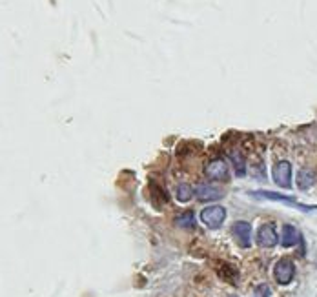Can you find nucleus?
I'll use <instances>...</instances> for the list:
<instances>
[{"label":"nucleus","mask_w":317,"mask_h":297,"mask_svg":"<svg viewBox=\"0 0 317 297\" xmlns=\"http://www.w3.org/2000/svg\"><path fill=\"white\" fill-rule=\"evenodd\" d=\"M250 195L254 199H268V201H275V202H283L286 206H292V208H297L301 211H312L317 210V206H308V204H301L295 199L288 195H283V193H275V192H250Z\"/></svg>","instance_id":"f257e3e1"},{"label":"nucleus","mask_w":317,"mask_h":297,"mask_svg":"<svg viewBox=\"0 0 317 297\" xmlns=\"http://www.w3.org/2000/svg\"><path fill=\"white\" fill-rule=\"evenodd\" d=\"M224 219H226V210H224L222 206L213 204V206H208V208H204V210L201 211V221L212 230H217L219 226H222Z\"/></svg>","instance_id":"f03ea898"},{"label":"nucleus","mask_w":317,"mask_h":297,"mask_svg":"<svg viewBox=\"0 0 317 297\" xmlns=\"http://www.w3.org/2000/svg\"><path fill=\"white\" fill-rule=\"evenodd\" d=\"M294 275H295V266L290 259H281L275 265V268H273V277H275L277 283L283 284V286H285V284H290Z\"/></svg>","instance_id":"7ed1b4c3"},{"label":"nucleus","mask_w":317,"mask_h":297,"mask_svg":"<svg viewBox=\"0 0 317 297\" xmlns=\"http://www.w3.org/2000/svg\"><path fill=\"white\" fill-rule=\"evenodd\" d=\"M273 183L277 186L281 188H292V164L288 160H281V162H277L275 168H273Z\"/></svg>","instance_id":"20e7f679"},{"label":"nucleus","mask_w":317,"mask_h":297,"mask_svg":"<svg viewBox=\"0 0 317 297\" xmlns=\"http://www.w3.org/2000/svg\"><path fill=\"white\" fill-rule=\"evenodd\" d=\"M231 232H233V237L241 248H250V244H252V224L246 223V221H237L231 226Z\"/></svg>","instance_id":"39448f33"},{"label":"nucleus","mask_w":317,"mask_h":297,"mask_svg":"<svg viewBox=\"0 0 317 297\" xmlns=\"http://www.w3.org/2000/svg\"><path fill=\"white\" fill-rule=\"evenodd\" d=\"M206 177L212 181H226L230 177V169L228 164L222 159H213L208 166H206Z\"/></svg>","instance_id":"423d86ee"},{"label":"nucleus","mask_w":317,"mask_h":297,"mask_svg":"<svg viewBox=\"0 0 317 297\" xmlns=\"http://www.w3.org/2000/svg\"><path fill=\"white\" fill-rule=\"evenodd\" d=\"M277 241H279V237H277V232H275V228H273V224H263V226L259 228V232H257L259 246L272 248L277 244Z\"/></svg>","instance_id":"0eeeda50"},{"label":"nucleus","mask_w":317,"mask_h":297,"mask_svg":"<svg viewBox=\"0 0 317 297\" xmlns=\"http://www.w3.org/2000/svg\"><path fill=\"white\" fill-rule=\"evenodd\" d=\"M195 195L203 202H212V201H219L224 195V192H222L221 188L212 186V184H201V186L195 188Z\"/></svg>","instance_id":"6e6552de"},{"label":"nucleus","mask_w":317,"mask_h":297,"mask_svg":"<svg viewBox=\"0 0 317 297\" xmlns=\"http://www.w3.org/2000/svg\"><path fill=\"white\" fill-rule=\"evenodd\" d=\"M215 270H217L219 277L224 279V281H228V283L235 284L237 281H239V272H237L235 266L228 265V263H221V265L215 266Z\"/></svg>","instance_id":"1a4fd4ad"},{"label":"nucleus","mask_w":317,"mask_h":297,"mask_svg":"<svg viewBox=\"0 0 317 297\" xmlns=\"http://www.w3.org/2000/svg\"><path fill=\"white\" fill-rule=\"evenodd\" d=\"M297 242H299V232H297V228L292 226V224H285L281 232V244L288 248L297 244Z\"/></svg>","instance_id":"9d476101"},{"label":"nucleus","mask_w":317,"mask_h":297,"mask_svg":"<svg viewBox=\"0 0 317 297\" xmlns=\"http://www.w3.org/2000/svg\"><path fill=\"white\" fill-rule=\"evenodd\" d=\"M313 183H315V174H313L312 169H301L299 174H297V186L301 190H308Z\"/></svg>","instance_id":"9b49d317"},{"label":"nucleus","mask_w":317,"mask_h":297,"mask_svg":"<svg viewBox=\"0 0 317 297\" xmlns=\"http://www.w3.org/2000/svg\"><path fill=\"white\" fill-rule=\"evenodd\" d=\"M177 226H181L184 230H191L195 228V215L193 211H184L177 217Z\"/></svg>","instance_id":"f8f14e48"},{"label":"nucleus","mask_w":317,"mask_h":297,"mask_svg":"<svg viewBox=\"0 0 317 297\" xmlns=\"http://www.w3.org/2000/svg\"><path fill=\"white\" fill-rule=\"evenodd\" d=\"M191 195H193V190H191L190 184H179V188H177V199L181 202H188L191 199Z\"/></svg>","instance_id":"ddd939ff"},{"label":"nucleus","mask_w":317,"mask_h":297,"mask_svg":"<svg viewBox=\"0 0 317 297\" xmlns=\"http://www.w3.org/2000/svg\"><path fill=\"white\" fill-rule=\"evenodd\" d=\"M151 192H153V201L158 199L161 202H168V193L166 190H161L155 183H151Z\"/></svg>","instance_id":"4468645a"},{"label":"nucleus","mask_w":317,"mask_h":297,"mask_svg":"<svg viewBox=\"0 0 317 297\" xmlns=\"http://www.w3.org/2000/svg\"><path fill=\"white\" fill-rule=\"evenodd\" d=\"M270 295H272V290H270L268 284H259L255 288V297H270Z\"/></svg>","instance_id":"2eb2a0df"}]
</instances>
